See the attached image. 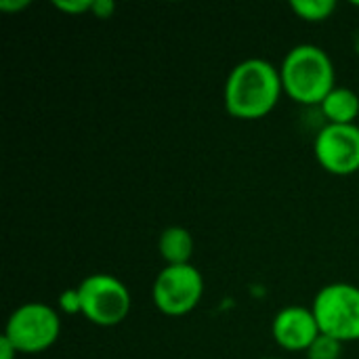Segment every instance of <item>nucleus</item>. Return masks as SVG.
Listing matches in <instances>:
<instances>
[{
  "label": "nucleus",
  "mask_w": 359,
  "mask_h": 359,
  "mask_svg": "<svg viewBox=\"0 0 359 359\" xmlns=\"http://www.w3.org/2000/svg\"><path fill=\"white\" fill-rule=\"evenodd\" d=\"M284 93L280 67L252 57L240 61L227 76L223 88L225 109L238 120H261L269 116Z\"/></svg>",
  "instance_id": "f257e3e1"
},
{
  "label": "nucleus",
  "mask_w": 359,
  "mask_h": 359,
  "mask_svg": "<svg viewBox=\"0 0 359 359\" xmlns=\"http://www.w3.org/2000/svg\"><path fill=\"white\" fill-rule=\"evenodd\" d=\"M284 93L301 105H322L337 86V72L330 55L318 44L292 46L280 65Z\"/></svg>",
  "instance_id": "f03ea898"
},
{
  "label": "nucleus",
  "mask_w": 359,
  "mask_h": 359,
  "mask_svg": "<svg viewBox=\"0 0 359 359\" xmlns=\"http://www.w3.org/2000/svg\"><path fill=\"white\" fill-rule=\"evenodd\" d=\"M311 311L322 334L343 345L359 341V286L349 282L326 284L316 294Z\"/></svg>",
  "instance_id": "7ed1b4c3"
},
{
  "label": "nucleus",
  "mask_w": 359,
  "mask_h": 359,
  "mask_svg": "<svg viewBox=\"0 0 359 359\" xmlns=\"http://www.w3.org/2000/svg\"><path fill=\"white\" fill-rule=\"evenodd\" d=\"M82 316L101 328L122 324L133 307L126 284L109 273H93L78 284Z\"/></svg>",
  "instance_id": "20e7f679"
},
{
  "label": "nucleus",
  "mask_w": 359,
  "mask_h": 359,
  "mask_svg": "<svg viewBox=\"0 0 359 359\" xmlns=\"http://www.w3.org/2000/svg\"><path fill=\"white\" fill-rule=\"evenodd\" d=\"M61 334L59 313L46 303L19 305L4 326V337L19 353H42L50 349Z\"/></svg>",
  "instance_id": "39448f33"
},
{
  "label": "nucleus",
  "mask_w": 359,
  "mask_h": 359,
  "mask_svg": "<svg viewBox=\"0 0 359 359\" xmlns=\"http://www.w3.org/2000/svg\"><path fill=\"white\" fill-rule=\"evenodd\" d=\"M204 297V278L198 267L166 265L154 280L151 299L160 313L181 318L191 313Z\"/></svg>",
  "instance_id": "423d86ee"
},
{
  "label": "nucleus",
  "mask_w": 359,
  "mask_h": 359,
  "mask_svg": "<svg viewBox=\"0 0 359 359\" xmlns=\"http://www.w3.org/2000/svg\"><path fill=\"white\" fill-rule=\"evenodd\" d=\"M313 154L318 164L334 177H349L358 172L359 126L326 124L313 141Z\"/></svg>",
  "instance_id": "0eeeda50"
},
{
  "label": "nucleus",
  "mask_w": 359,
  "mask_h": 359,
  "mask_svg": "<svg viewBox=\"0 0 359 359\" xmlns=\"http://www.w3.org/2000/svg\"><path fill=\"white\" fill-rule=\"evenodd\" d=\"M271 334L278 347L284 351H307L322 332L311 307L290 305L276 313L271 322Z\"/></svg>",
  "instance_id": "6e6552de"
},
{
  "label": "nucleus",
  "mask_w": 359,
  "mask_h": 359,
  "mask_svg": "<svg viewBox=\"0 0 359 359\" xmlns=\"http://www.w3.org/2000/svg\"><path fill=\"white\" fill-rule=\"evenodd\" d=\"M328 124H355L359 116V95L347 86H334L320 105Z\"/></svg>",
  "instance_id": "1a4fd4ad"
},
{
  "label": "nucleus",
  "mask_w": 359,
  "mask_h": 359,
  "mask_svg": "<svg viewBox=\"0 0 359 359\" xmlns=\"http://www.w3.org/2000/svg\"><path fill=\"white\" fill-rule=\"evenodd\" d=\"M158 250L166 265H187L194 257V236L181 225L166 227L160 233Z\"/></svg>",
  "instance_id": "9d476101"
},
{
  "label": "nucleus",
  "mask_w": 359,
  "mask_h": 359,
  "mask_svg": "<svg viewBox=\"0 0 359 359\" xmlns=\"http://www.w3.org/2000/svg\"><path fill=\"white\" fill-rule=\"evenodd\" d=\"M290 8L303 21L320 23L332 17V13L337 11V2L334 0H292Z\"/></svg>",
  "instance_id": "9b49d317"
},
{
  "label": "nucleus",
  "mask_w": 359,
  "mask_h": 359,
  "mask_svg": "<svg viewBox=\"0 0 359 359\" xmlns=\"http://www.w3.org/2000/svg\"><path fill=\"white\" fill-rule=\"evenodd\" d=\"M305 353H307V359H341V355H343V343H339L332 337L320 334Z\"/></svg>",
  "instance_id": "f8f14e48"
},
{
  "label": "nucleus",
  "mask_w": 359,
  "mask_h": 359,
  "mask_svg": "<svg viewBox=\"0 0 359 359\" xmlns=\"http://www.w3.org/2000/svg\"><path fill=\"white\" fill-rule=\"evenodd\" d=\"M59 309L67 316H76V313H82V301H80V292L78 288H69V290H63L59 294Z\"/></svg>",
  "instance_id": "ddd939ff"
},
{
  "label": "nucleus",
  "mask_w": 359,
  "mask_h": 359,
  "mask_svg": "<svg viewBox=\"0 0 359 359\" xmlns=\"http://www.w3.org/2000/svg\"><path fill=\"white\" fill-rule=\"evenodd\" d=\"M53 6L65 15H72V17H78V15H84V13H90L93 8V0H55Z\"/></svg>",
  "instance_id": "4468645a"
},
{
  "label": "nucleus",
  "mask_w": 359,
  "mask_h": 359,
  "mask_svg": "<svg viewBox=\"0 0 359 359\" xmlns=\"http://www.w3.org/2000/svg\"><path fill=\"white\" fill-rule=\"evenodd\" d=\"M90 13H93L97 19H109V17L116 13V4H114L111 0H93Z\"/></svg>",
  "instance_id": "2eb2a0df"
},
{
  "label": "nucleus",
  "mask_w": 359,
  "mask_h": 359,
  "mask_svg": "<svg viewBox=\"0 0 359 359\" xmlns=\"http://www.w3.org/2000/svg\"><path fill=\"white\" fill-rule=\"evenodd\" d=\"M29 6V0H2L0 11L4 13H21Z\"/></svg>",
  "instance_id": "dca6fc26"
},
{
  "label": "nucleus",
  "mask_w": 359,
  "mask_h": 359,
  "mask_svg": "<svg viewBox=\"0 0 359 359\" xmlns=\"http://www.w3.org/2000/svg\"><path fill=\"white\" fill-rule=\"evenodd\" d=\"M17 349H15V345L2 334L0 337V359H17Z\"/></svg>",
  "instance_id": "f3484780"
},
{
  "label": "nucleus",
  "mask_w": 359,
  "mask_h": 359,
  "mask_svg": "<svg viewBox=\"0 0 359 359\" xmlns=\"http://www.w3.org/2000/svg\"><path fill=\"white\" fill-rule=\"evenodd\" d=\"M351 4H353V6H359V2H351Z\"/></svg>",
  "instance_id": "a211bd4d"
},
{
  "label": "nucleus",
  "mask_w": 359,
  "mask_h": 359,
  "mask_svg": "<svg viewBox=\"0 0 359 359\" xmlns=\"http://www.w3.org/2000/svg\"><path fill=\"white\" fill-rule=\"evenodd\" d=\"M261 359H280V358H261Z\"/></svg>",
  "instance_id": "6ab92c4d"
}]
</instances>
